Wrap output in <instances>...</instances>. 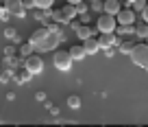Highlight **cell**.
I'll return each mask as SVG.
<instances>
[{"mask_svg": "<svg viewBox=\"0 0 148 127\" xmlns=\"http://www.w3.org/2000/svg\"><path fill=\"white\" fill-rule=\"evenodd\" d=\"M59 11H61V22H70L74 15H79L76 13V5H70V2L63 7V9H59Z\"/></svg>", "mask_w": 148, "mask_h": 127, "instance_id": "cell-10", "label": "cell"}, {"mask_svg": "<svg viewBox=\"0 0 148 127\" xmlns=\"http://www.w3.org/2000/svg\"><path fill=\"white\" fill-rule=\"evenodd\" d=\"M35 99H37V101H46V92H37Z\"/></svg>", "mask_w": 148, "mask_h": 127, "instance_id": "cell-27", "label": "cell"}, {"mask_svg": "<svg viewBox=\"0 0 148 127\" xmlns=\"http://www.w3.org/2000/svg\"><path fill=\"white\" fill-rule=\"evenodd\" d=\"M52 2H55V0H35V7L37 9H50Z\"/></svg>", "mask_w": 148, "mask_h": 127, "instance_id": "cell-20", "label": "cell"}, {"mask_svg": "<svg viewBox=\"0 0 148 127\" xmlns=\"http://www.w3.org/2000/svg\"><path fill=\"white\" fill-rule=\"evenodd\" d=\"M33 48H35V46H33V44H31V40H28V42H24L22 46H20V55H22V57L33 55Z\"/></svg>", "mask_w": 148, "mask_h": 127, "instance_id": "cell-18", "label": "cell"}, {"mask_svg": "<svg viewBox=\"0 0 148 127\" xmlns=\"http://www.w3.org/2000/svg\"><path fill=\"white\" fill-rule=\"evenodd\" d=\"M94 35V28L89 26V24H79L76 26V37L83 42V40H87V37H92Z\"/></svg>", "mask_w": 148, "mask_h": 127, "instance_id": "cell-11", "label": "cell"}, {"mask_svg": "<svg viewBox=\"0 0 148 127\" xmlns=\"http://www.w3.org/2000/svg\"><path fill=\"white\" fill-rule=\"evenodd\" d=\"M122 9V2L120 0H105V13L111 15H118V11Z\"/></svg>", "mask_w": 148, "mask_h": 127, "instance_id": "cell-12", "label": "cell"}, {"mask_svg": "<svg viewBox=\"0 0 148 127\" xmlns=\"http://www.w3.org/2000/svg\"><path fill=\"white\" fill-rule=\"evenodd\" d=\"M76 13H87V5H83V2H79V5H76Z\"/></svg>", "mask_w": 148, "mask_h": 127, "instance_id": "cell-22", "label": "cell"}, {"mask_svg": "<svg viewBox=\"0 0 148 127\" xmlns=\"http://www.w3.org/2000/svg\"><path fill=\"white\" fill-rule=\"evenodd\" d=\"M5 9L15 18H24L26 7H24V0H5Z\"/></svg>", "mask_w": 148, "mask_h": 127, "instance_id": "cell-6", "label": "cell"}, {"mask_svg": "<svg viewBox=\"0 0 148 127\" xmlns=\"http://www.w3.org/2000/svg\"><path fill=\"white\" fill-rule=\"evenodd\" d=\"M131 59H133L135 66H139V68H148V44H146V42L135 44L133 51H131Z\"/></svg>", "mask_w": 148, "mask_h": 127, "instance_id": "cell-3", "label": "cell"}, {"mask_svg": "<svg viewBox=\"0 0 148 127\" xmlns=\"http://www.w3.org/2000/svg\"><path fill=\"white\" fill-rule=\"evenodd\" d=\"M146 44H148V37H146Z\"/></svg>", "mask_w": 148, "mask_h": 127, "instance_id": "cell-31", "label": "cell"}, {"mask_svg": "<svg viewBox=\"0 0 148 127\" xmlns=\"http://www.w3.org/2000/svg\"><path fill=\"white\" fill-rule=\"evenodd\" d=\"M24 7H26V9H33V7H35V0H24Z\"/></svg>", "mask_w": 148, "mask_h": 127, "instance_id": "cell-26", "label": "cell"}, {"mask_svg": "<svg viewBox=\"0 0 148 127\" xmlns=\"http://www.w3.org/2000/svg\"><path fill=\"white\" fill-rule=\"evenodd\" d=\"M98 44H100V48H113L118 44V35L116 33H100Z\"/></svg>", "mask_w": 148, "mask_h": 127, "instance_id": "cell-8", "label": "cell"}, {"mask_svg": "<svg viewBox=\"0 0 148 127\" xmlns=\"http://www.w3.org/2000/svg\"><path fill=\"white\" fill-rule=\"evenodd\" d=\"M7 15H9V11L5 9V5H0V20H5Z\"/></svg>", "mask_w": 148, "mask_h": 127, "instance_id": "cell-23", "label": "cell"}, {"mask_svg": "<svg viewBox=\"0 0 148 127\" xmlns=\"http://www.w3.org/2000/svg\"><path fill=\"white\" fill-rule=\"evenodd\" d=\"M81 18H83V24L89 22V15H87V13H81Z\"/></svg>", "mask_w": 148, "mask_h": 127, "instance_id": "cell-28", "label": "cell"}, {"mask_svg": "<svg viewBox=\"0 0 148 127\" xmlns=\"http://www.w3.org/2000/svg\"><path fill=\"white\" fill-rule=\"evenodd\" d=\"M135 35H137L139 40H146V37H148V24L142 22L139 26H135Z\"/></svg>", "mask_w": 148, "mask_h": 127, "instance_id": "cell-17", "label": "cell"}, {"mask_svg": "<svg viewBox=\"0 0 148 127\" xmlns=\"http://www.w3.org/2000/svg\"><path fill=\"white\" fill-rule=\"evenodd\" d=\"M135 44L131 42V40H122V42H118V51L124 53V55H131V51H133Z\"/></svg>", "mask_w": 148, "mask_h": 127, "instance_id": "cell-15", "label": "cell"}, {"mask_svg": "<svg viewBox=\"0 0 148 127\" xmlns=\"http://www.w3.org/2000/svg\"><path fill=\"white\" fill-rule=\"evenodd\" d=\"M89 2H92V0H89Z\"/></svg>", "mask_w": 148, "mask_h": 127, "instance_id": "cell-32", "label": "cell"}, {"mask_svg": "<svg viewBox=\"0 0 148 127\" xmlns=\"http://www.w3.org/2000/svg\"><path fill=\"white\" fill-rule=\"evenodd\" d=\"M31 77H33V72H28L26 68H22V70L15 75V83H20V85H24V83H28L31 81Z\"/></svg>", "mask_w": 148, "mask_h": 127, "instance_id": "cell-14", "label": "cell"}, {"mask_svg": "<svg viewBox=\"0 0 148 127\" xmlns=\"http://www.w3.org/2000/svg\"><path fill=\"white\" fill-rule=\"evenodd\" d=\"M83 46H85V51H87V55H96L98 51H100V44H98V40L94 37H87V40H83Z\"/></svg>", "mask_w": 148, "mask_h": 127, "instance_id": "cell-9", "label": "cell"}, {"mask_svg": "<svg viewBox=\"0 0 148 127\" xmlns=\"http://www.w3.org/2000/svg\"><path fill=\"white\" fill-rule=\"evenodd\" d=\"M116 20H118V24H133L135 22V11L131 9H120L118 11V15H116Z\"/></svg>", "mask_w": 148, "mask_h": 127, "instance_id": "cell-7", "label": "cell"}, {"mask_svg": "<svg viewBox=\"0 0 148 127\" xmlns=\"http://www.w3.org/2000/svg\"><path fill=\"white\" fill-rule=\"evenodd\" d=\"M72 61H74V57L70 55V51H55V55H52V64H55V68L61 70V72L70 70V68H72Z\"/></svg>", "mask_w": 148, "mask_h": 127, "instance_id": "cell-4", "label": "cell"}, {"mask_svg": "<svg viewBox=\"0 0 148 127\" xmlns=\"http://www.w3.org/2000/svg\"><path fill=\"white\" fill-rule=\"evenodd\" d=\"M68 108L70 110H79L81 108V96L79 94H70L68 96Z\"/></svg>", "mask_w": 148, "mask_h": 127, "instance_id": "cell-16", "label": "cell"}, {"mask_svg": "<svg viewBox=\"0 0 148 127\" xmlns=\"http://www.w3.org/2000/svg\"><path fill=\"white\" fill-rule=\"evenodd\" d=\"M24 68L28 72H33V75H42L44 72V59L39 55H28L26 61H24Z\"/></svg>", "mask_w": 148, "mask_h": 127, "instance_id": "cell-5", "label": "cell"}, {"mask_svg": "<svg viewBox=\"0 0 148 127\" xmlns=\"http://www.w3.org/2000/svg\"><path fill=\"white\" fill-rule=\"evenodd\" d=\"M65 2H70V5H79V2H83V0H65Z\"/></svg>", "mask_w": 148, "mask_h": 127, "instance_id": "cell-29", "label": "cell"}, {"mask_svg": "<svg viewBox=\"0 0 148 127\" xmlns=\"http://www.w3.org/2000/svg\"><path fill=\"white\" fill-rule=\"evenodd\" d=\"M28 40H31V44L37 48V51L48 53V51H55V48L59 46L61 40H63V35L50 31L48 26H44V28H37V31H35V33H33Z\"/></svg>", "mask_w": 148, "mask_h": 127, "instance_id": "cell-1", "label": "cell"}, {"mask_svg": "<svg viewBox=\"0 0 148 127\" xmlns=\"http://www.w3.org/2000/svg\"><path fill=\"white\" fill-rule=\"evenodd\" d=\"M5 37H7V40H15V37H18V33H15L13 26H7V28H5Z\"/></svg>", "mask_w": 148, "mask_h": 127, "instance_id": "cell-21", "label": "cell"}, {"mask_svg": "<svg viewBox=\"0 0 148 127\" xmlns=\"http://www.w3.org/2000/svg\"><path fill=\"white\" fill-rule=\"evenodd\" d=\"M96 28H98V33H116V28H118L116 15L102 11V13L96 18Z\"/></svg>", "mask_w": 148, "mask_h": 127, "instance_id": "cell-2", "label": "cell"}, {"mask_svg": "<svg viewBox=\"0 0 148 127\" xmlns=\"http://www.w3.org/2000/svg\"><path fill=\"white\" fill-rule=\"evenodd\" d=\"M0 5H5V0H0Z\"/></svg>", "mask_w": 148, "mask_h": 127, "instance_id": "cell-30", "label": "cell"}, {"mask_svg": "<svg viewBox=\"0 0 148 127\" xmlns=\"http://www.w3.org/2000/svg\"><path fill=\"white\" fill-rule=\"evenodd\" d=\"M70 55H72L74 57V59H83V57H87V51H85V46H83V44H76V46H72V48H70Z\"/></svg>", "mask_w": 148, "mask_h": 127, "instance_id": "cell-13", "label": "cell"}, {"mask_svg": "<svg viewBox=\"0 0 148 127\" xmlns=\"http://www.w3.org/2000/svg\"><path fill=\"white\" fill-rule=\"evenodd\" d=\"M144 7H146L144 0H137V2H135V9H137V11H144Z\"/></svg>", "mask_w": 148, "mask_h": 127, "instance_id": "cell-24", "label": "cell"}, {"mask_svg": "<svg viewBox=\"0 0 148 127\" xmlns=\"http://www.w3.org/2000/svg\"><path fill=\"white\" fill-rule=\"evenodd\" d=\"M142 20H144V22L148 24V5L144 7V11H142Z\"/></svg>", "mask_w": 148, "mask_h": 127, "instance_id": "cell-25", "label": "cell"}, {"mask_svg": "<svg viewBox=\"0 0 148 127\" xmlns=\"http://www.w3.org/2000/svg\"><path fill=\"white\" fill-rule=\"evenodd\" d=\"M89 11L102 13V11H105V0H92V2H89Z\"/></svg>", "mask_w": 148, "mask_h": 127, "instance_id": "cell-19", "label": "cell"}]
</instances>
